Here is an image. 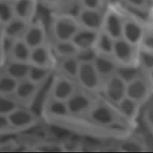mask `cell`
Here are the masks:
<instances>
[{"label":"cell","instance_id":"cell-44","mask_svg":"<svg viewBox=\"0 0 153 153\" xmlns=\"http://www.w3.org/2000/svg\"><path fill=\"white\" fill-rule=\"evenodd\" d=\"M147 75H148L147 79L150 84V85L152 89L153 90V68L147 72Z\"/></svg>","mask_w":153,"mask_h":153},{"label":"cell","instance_id":"cell-13","mask_svg":"<svg viewBox=\"0 0 153 153\" xmlns=\"http://www.w3.org/2000/svg\"><path fill=\"white\" fill-rule=\"evenodd\" d=\"M76 17L81 27L97 32L102 29L104 17L102 10L79 7Z\"/></svg>","mask_w":153,"mask_h":153},{"label":"cell","instance_id":"cell-10","mask_svg":"<svg viewBox=\"0 0 153 153\" xmlns=\"http://www.w3.org/2000/svg\"><path fill=\"white\" fill-rule=\"evenodd\" d=\"M22 39L31 48L48 41L47 31L44 20L36 16L30 21Z\"/></svg>","mask_w":153,"mask_h":153},{"label":"cell","instance_id":"cell-37","mask_svg":"<svg viewBox=\"0 0 153 153\" xmlns=\"http://www.w3.org/2000/svg\"><path fill=\"white\" fill-rule=\"evenodd\" d=\"M139 47L153 52V32L150 31L147 27L145 28L142 39Z\"/></svg>","mask_w":153,"mask_h":153},{"label":"cell","instance_id":"cell-33","mask_svg":"<svg viewBox=\"0 0 153 153\" xmlns=\"http://www.w3.org/2000/svg\"><path fill=\"white\" fill-rule=\"evenodd\" d=\"M138 66L141 70L146 73L153 68V52L139 47Z\"/></svg>","mask_w":153,"mask_h":153},{"label":"cell","instance_id":"cell-31","mask_svg":"<svg viewBox=\"0 0 153 153\" xmlns=\"http://www.w3.org/2000/svg\"><path fill=\"white\" fill-rule=\"evenodd\" d=\"M23 106L13 96L0 94V114L8 115L19 107Z\"/></svg>","mask_w":153,"mask_h":153},{"label":"cell","instance_id":"cell-32","mask_svg":"<svg viewBox=\"0 0 153 153\" xmlns=\"http://www.w3.org/2000/svg\"><path fill=\"white\" fill-rule=\"evenodd\" d=\"M14 17L13 0H0V23L4 25Z\"/></svg>","mask_w":153,"mask_h":153},{"label":"cell","instance_id":"cell-43","mask_svg":"<svg viewBox=\"0 0 153 153\" xmlns=\"http://www.w3.org/2000/svg\"><path fill=\"white\" fill-rule=\"evenodd\" d=\"M5 33L4 29V25L0 23V46L2 45L5 39Z\"/></svg>","mask_w":153,"mask_h":153},{"label":"cell","instance_id":"cell-4","mask_svg":"<svg viewBox=\"0 0 153 153\" xmlns=\"http://www.w3.org/2000/svg\"><path fill=\"white\" fill-rule=\"evenodd\" d=\"M76 81L90 93H97L102 88L103 79L93 63H80Z\"/></svg>","mask_w":153,"mask_h":153},{"label":"cell","instance_id":"cell-7","mask_svg":"<svg viewBox=\"0 0 153 153\" xmlns=\"http://www.w3.org/2000/svg\"><path fill=\"white\" fill-rule=\"evenodd\" d=\"M96 100L90 93L82 90L75 92L66 101L69 116L86 115L92 108Z\"/></svg>","mask_w":153,"mask_h":153},{"label":"cell","instance_id":"cell-26","mask_svg":"<svg viewBox=\"0 0 153 153\" xmlns=\"http://www.w3.org/2000/svg\"><path fill=\"white\" fill-rule=\"evenodd\" d=\"M114 39L102 29L98 32L94 48L99 54L111 56Z\"/></svg>","mask_w":153,"mask_h":153},{"label":"cell","instance_id":"cell-21","mask_svg":"<svg viewBox=\"0 0 153 153\" xmlns=\"http://www.w3.org/2000/svg\"><path fill=\"white\" fill-rule=\"evenodd\" d=\"M80 62L76 56L66 57L57 60L56 69L64 76L76 81Z\"/></svg>","mask_w":153,"mask_h":153},{"label":"cell","instance_id":"cell-30","mask_svg":"<svg viewBox=\"0 0 153 153\" xmlns=\"http://www.w3.org/2000/svg\"><path fill=\"white\" fill-rule=\"evenodd\" d=\"M38 2L46 8L53 10V11L66 12L65 10L72 8L77 0H38Z\"/></svg>","mask_w":153,"mask_h":153},{"label":"cell","instance_id":"cell-6","mask_svg":"<svg viewBox=\"0 0 153 153\" xmlns=\"http://www.w3.org/2000/svg\"><path fill=\"white\" fill-rule=\"evenodd\" d=\"M124 20V14L119 7H106L102 29L114 40L122 38Z\"/></svg>","mask_w":153,"mask_h":153},{"label":"cell","instance_id":"cell-27","mask_svg":"<svg viewBox=\"0 0 153 153\" xmlns=\"http://www.w3.org/2000/svg\"><path fill=\"white\" fill-rule=\"evenodd\" d=\"M29 149L37 152H64L66 151L64 143L49 140L46 139L36 143Z\"/></svg>","mask_w":153,"mask_h":153},{"label":"cell","instance_id":"cell-5","mask_svg":"<svg viewBox=\"0 0 153 153\" xmlns=\"http://www.w3.org/2000/svg\"><path fill=\"white\" fill-rule=\"evenodd\" d=\"M48 94L51 97L66 101L77 90L74 80L57 72L53 75Z\"/></svg>","mask_w":153,"mask_h":153},{"label":"cell","instance_id":"cell-12","mask_svg":"<svg viewBox=\"0 0 153 153\" xmlns=\"http://www.w3.org/2000/svg\"><path fill=\"white\" fill-rule=\"evenodd\" d=\"M152 90L148 79L140 75L127 83L126 96L141 105L148 100Z\"/></svg>","mask_w":153,"mask_h":153},{"label":"cell","instance_id":"cell-8","mask_svg":"<svg viewBox=\"0 0 153 153\" xmlns=\"http://www.w3.org/2000/svg\"><path fill=\"white\" fill-rule=\"evenodd\" d=\"M44 85L26 78L17 82L13 96L23 106L32 108Z\"/></svg>","mask_w":153,"mask_h":153},{"label":"cell","instance_id":"cell-3","mask_svg":"<svg viewBox=\"0 0 153 153\" xmlns=\"http://www.w3.org/2000/svg\"><path fill=\"white\" fill-rule=\"evenodd\" d=\"M138 50L139 47L120 38L114 40L111 56L118 66H139Z\"/></svg>","mask_w":153,"mask_h":153},{"label":"cell","instance_id":"cell-42","mask_svg":"<svg viewBox=\"0 0 153 153\" xmlns=\"http://www.w3.org/2000/svg\"><path fill=\"white\" fill-rule=\"evenodd\" d=\"M104 2L106 7H119L123 3L124 0H104Z\"/></svg>","mask_w":153,"mask_h":153},{"label":"cell","instance_id":"cell-29","mask_svg":"<svg viewBox=\"0 0 153 153\" xmlns=\"http://www.w3.org/2000/svg\"><path fill=\"white\" fill-rule=\"evenodd\" d=\"M18 81L6 74L4 69L0 73V94L13 96Z\"/></svg>","mask_w":153,"mask_h":153},{"label":"cell","instance_id":"cell-1","mask_svg":"<svg viewBox=\"0 0 153 153\" xmlns=\"http://www.w3.org/2000/svg\"><path fill=\"white\" fill-rule=\"evenodd\" d=\"M51 14L50 29L54 40H71L81 28L76 16L68 12L53 11Z\"/></svg>","mask_w":153,"mask_h":153},{"label":"cell","instance_id":"cell-35","mask_svg":"<svg viewBox=\"0 0 153 153\" xmlns=\"http://www.w3.org/2000/svg\"><path fill=\"white\" fill-rule=\"evenodd\" d=\"M19 134L12 127L7 115L0 114V137Z\"/></svg>","mask_w":153,"mask_h":153},{"label":"cell","instance_id":"cell-24","mask_svg":"<svg viewBox=\"0 0 153 153\" xmlns=\"http://www.w3.org/2000/svg\"><path fill=\"white\" fill-rule=\"evenodd\" d=\"M51 45L53 53L57 59L76 56L79 51L71 40H54Z\"/></svg>","mask_w":153,"mask_h":153},{"label":"cell","instance_id":"cell-18","mask_svg":"<svg viewBox=\"0 0 153 153\" xmlns=\"http://www.w3.org/2000/svg\"><path fill=\"white\" fill-rule=\"evenodd\" d=\"M97 71L103 78L116 74L118 65L112 56L98 54L93 62Z\"/></svg>","mask_w":153,"mask_h":153},{"label":"cell","instance_id":"cell-36","mask_svg":"<svg viewBox=\"0 0 153 153\" xmlns=\"http://www.w3.org/2000/svg\"><path fill=\"white\" fill-rule=\"evenodd\" d=\"M98 53L94 47L80 50L76 55V58L80 63H93Z\"/></svg>","mask_w":153,"mask_h":153},{"label":"cell","instance_id":"cell-41","mask_svg":"<svg viewBox=\"0 0 153 153\" xmlns=\"http://www.w3.org/2000/svg\"><path fill=\"white\" fill-rule=\"evenodd\" d=\"M8 60L7 54L2 48V46H0V68H3Z\"/></svg>","mask_w":153,"mask_h":153},{"label":"cell","instance_id":"cell-11","mask_svg":"<svg viewBox=\"0 0 153 153\" xmlns=\"http://www.w3.org/2000/svg\"><path fill=\"white\" fill-rule=\"evenodd\" d=\"M29 63L32 65L56 69L57 58L53 53L51 43L48 41L32 48Z\"/></svg>","mask_w":153,"mask_h":153},{"label":"cell","instance_id":"cell-28","mask_svg":"<svg viewBox=\"0 0 153 153\" xmlns=\"http://www.w3.org/2000/svg\"><path fill=\"white\" fill-rule=\"evenodd\" d=\"M120 151L127 152H143L145 150V144L142 139L131 137L123 140L118 145Z\"/></svg>","mask_w":153,"mask_h":153},{"label":"cell","instance_id":"cell-15","mask_svg":"<svg viewBox=\"0 0 153 153\" xmlns=\"http://www.w3.org/2000/svg\"><path fill=\"white\" fill-rule=\"evenodd\" d=\"M123 28L122 38L132 45L139 47L142 39L145 27L137 17L125 14Z\"/></svg>","mask_w":153,"mask_h":153},{"label":"cell","instance_id":"cell-25","mask_svg":"<svg viewBox=\"0 0 153 153\" xmlns=\"http://www.w3.org/2000/svg\"><path fill=\"white\" fill-rule=\"evenodd\" d=\"M54 69L50 68L32 65L29 71L27 78L39 85H45L47 81L53 75Z\"/></svg>","mask_w":153,"mask_h":153},{"label":"cell","instance_id":"cell-39","mask_svg":"<svg viewBox=\"0 0 153 153\" xmlns=\"http://www.w3.org/2000/svg\"><path fill=\"white\" fill-rule=\"evenodd\" d=\"M80 7L100 9L102 10L105 2L104 0H77Z\"/></svg>","mask_w":153,"mask_h":153},{"label":"cell","instance_id":"cell-22","mask_svg":"<svg viewBox=\"0 0 153 153\" xmlns=\"http://www.w3.org/2000/svg\"><path fill=\"white\" fill-rule=\"evenodd\" d=\"M29 23V22L14 17L4 25L5 38L12 40L22 38Z\"/></svg>","mask_w":153,"mask_h":153},{"label":"cell","instance_id":"cell-2","mask_svg":"<svg viewBox=\"0 0 153 153\" xmlns=\"http://www.w3.org/2000/svg\"><path fill=\"white\" fill-rule=\"evenodd\" d=\"M13 128L20 133L41 126L44 121L41 114H37L31 108L21 106L8 115Z\"/></svg>","mask_w":153,"mask_h":153},{"label":"cell","instance_id":"cell-14","mask_svg":"<svg viewBox=\"0 0 153 153\" xmlns=\"http://www.w3.org/2000/svg\"><path fill=\"white\" fill-rule=\"evenodd\" d=\"M8 60L29 62L32 48L22 39L12 40L5 38L2 45Z\"/></svg>","mask_w":153,"mask_h":153},{"label":"cell","instance_id":"cell-17","mask_svg":"<svg viewBox=\"0 0 153 153\" xmlns=\"http://www.w3.org/2000/svg\"><path fill=\"white\" fill-rule=\"evenodd\" d=\"M15 17L30 22L36 17L38 0H13Z\"/></svg>","mask_w":153,"mask_h":153},{"label":"cell","instance_id":"cell-34","mask_svg":"<svg viewBox=\"0 0 153 153\" xmlns=\"http://www.w3.org/2000/svg\"><path fill=\"white\" fill-rule=\"evenodd\" d=\"M140 70L139 66H118L116 74L127 83L140 75Z\"/></svg>","mask_w":153,"mask_h":153},{"label":"cell","instance_id":"cell-38","mask_svg":"<svg viewBox=\"0 0 153 153\" xmlns=\"http://www.w3.org/2000/svg\"><path fill=\"white\" fill-rule=\"evenodd\" d=\"M123 3L131 9L147 11L149 8L148 0H124Z\"/></svg>","mask_w":153,"mask_h":153},{"label":"cell","instance_id":"cell-20","mask_svg":"<svg viewBox=\"0 0 153 153\" xmlns=\"http://www.w3.org/2000/svg\"><path fill=\"white\" fill-rule=\"evenodd\" d=\"M98 32L81 27L77 31L71 41L80 50L94 47Z\"/></svg>","mask_w":153,"mask_h":153},{"label":"cell","instance_id":"cell-19","mask_svg":"<svg viewBox=\"0 0 153 153\" xmlns=\"http://www.w3.org/2000/svg\"><path fill=\"white\" fill-rule=\"evenodd\" d=\"M30 67L29 62L7 60L3 69L6 74L19 82L27 78Z\"/></svg>","mask_w":153,"mask_h":153},{"label":"cell","instance_id":"cell-9","mask_svg":"<svg viewBox=\"0 0 153 153\" xmlns=\"http://www.w3.org/2000/svg\"><path fill=\"white\" fill-rule=\"evenodd\" d=\"M127 82L117 74L105 78L102 90L106 99L116 105L126 96Z\"/></svg>","mask_w":153,"mask_h":153},{"label":"cell","instance_id":"cell-16","mask_svg":"<svg viewBox=\"0 0 153 153\" xmlns=\"http://www.w3.org/2000/svg\"><path fill=\"white\" fill-rule=\"evenodd\" d=\"M86 115L94 123L104 126L115 124L117 120L116 112L113 108L107 103L97 101Z\"/></svg>","mask_w":153,"mask_h":153},{"label":"cell","instance_id":"cell-23","mask_svg":"<svg viewBox=\"0 0 153 153\" xmlns=\"http://www.w3.org/2000/svg\"><path fill=\"white\" fill-rule=\"evenodd\" d=\"M140 105L131 99L126 96L117 105V110L126 120L132 121L137 117Z\"/></svg>","mask_w":153,"mask_h":153},{"label":"cell","instance_id":"cell-40","mask_svg":"<svg viewBox=\"0 0 153 153\" xmlns=\"http://www.w3.org/2000/svg\"><path fill=\"white\" fill-rule=\"evenodd\" d=\"M146 27L150 31L153 32V7L149 8L148 10L146 17Z\"/></svg>","mask_w":153,"mask_h":153}]
</instances>
